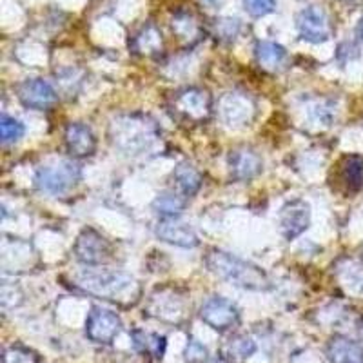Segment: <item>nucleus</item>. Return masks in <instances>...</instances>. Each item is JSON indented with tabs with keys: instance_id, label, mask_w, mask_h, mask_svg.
<instances>
[{
	"instance_id": "2eb2a0df",
	"label": "nucleus",
	"mask_w": 363,
	"mask_h": 363,
	"mask_svg": "<svg viewBox=\"0 0 363 363\" xmlns=\"http://www.w3.org/2000/svg\"><path fill=\"white\" fill-rule=\"evenodd\" d=\"M149 313L162 320L178 322L184 316V300L174 293V289L157 291L149 300Z\"/></svg>"
},
{
	"instance_id": "7ed1b4c3",
	"label": "nucleus",
	"mask_w": 363,
	"mask_h": 363,
	"mask_svg": "<svg viewBox=\"0 0 363 363\" xmlns=\"http://www.w3.org/2000/svg\"><path fill=\"white\" fill-rule=\"evenodd\" d=\"M206 265L213 274H216L222 280L229 284L242 287L247 291H269L271 289V280L262 271L258 265H252L249 262L242 260L231 252L213 249L206 256Z\"/></svg>"
},
{
	"instance_id": "9b49d317",
	"label": "nucleus",
	"mask_w": 363,
	"mask_h": 363,
	"mask_svg": "<svg viewBox=\"0 0 363 363\" xmlns=\"http://www.w3.org/2000/svg\"><path fill=\"white\" fill-rule=\"evenodd\" d=\"M155 233H157V236L162 242L177 245V247L193 249L200 244L199 235L194 233L193 227L189 223L178 220V216H174V218H162Z\"/></svg>"
},
{
	"instance_id": "5701e85b",
	"label": "nucleus",
	"mask_w": 363,
	"mask_h": 363,
	"mask_svg": "<svg viewBox=\"0 0 363 363\" xmlns=\"http://www.w3.org/2000/svg\"><path fill=\"white\" fill-rule=\"evenodd\" d=\"M184 207H186V199L173 193V191L160 193L153 202V209L157 211L158 215L164 216V218H174V216H178L184 211Z\"/></svg>"
},
{
	"instance_id": "473e14b6",
	"label": "nucleus",
	"mask_w": 363,
	"mask_h": 363,
	"mask_svg": "<svg viewBox=\"0 0 363 363\" xmlns=\"http://www.w3.org/2000/svg\"><path fill=\"white\" fill-rule=\"evenodd\" d=\"M207 2H209V4H218L220 0H207Z\"/></svg>"
},
{
	"instance_id": "c756f323",
	"label": "nucleus",
	"mask_w": 363,
	"mask_h": 363,
	"mask_svg": "<svg viewBox=\"0 0 363 363\" xmlns=\"http://www.w3.org/2000/svg\"><path fill=\"white\" fill-rule=\"evenodd\" d=\"M244 8L251 17L260 18L274 11L277 2L274 0H244Z\"/></svg>"
},
{
	"instance_id": "aec40b11",
	"label": "nucleus",
	"mask_w": 363,
	"mask_h": 363,
	"mask_svg": "<svg viewBox=\"0 0 363 363\" xmlns=\"http://www.w3.org/2000/svg\"><path fill=\"white\" fill-rule=\"evenodd\" d=\"M222 358L227 363H244L256 352V343L244 335H235L222 345Z\"/></svg>"
},
{
	"instance_id": "bb28decb",
	"label": "nucleus",
	"mask_w": 363,
	"mask_h": 363,
	"mask_svg": "<svg viewBox=\"0 0 363 363\" xmlns=\"http://www.w3.org/2000/svg\"><path fill=\"white\" fill-rule=\"evenodd\" d=\"M2 363H40V359L33 351H29L26 347L13 345L4 351Z\"/></svg>"
},
{
	"instance_id": "a878e982",
	"label": "nucleus",
	"mask_w": 363,
	"mask_h": 363,
	"mask_svg": "<svg viewBox=\"0 0 363 363\" xmlns=\"http://www.w3.org/2000/svg\"><path fill=\"white\" fill-rule=\"evenodd\" d=\"M0 136H2V144L9 145L18 142L24 136V125L18 120L11 118L8 115H2L0 120Z\"/></svg>"
},
{
	"instance_id": "cd10ccee",
	"label": "nucleus",
	"mask_w": 363,
	"mask_h": 363,
	"mask_svg": "<svg viewBox=\"0 0 363 363\" xmlns=\"http://www.w3.org/2000/svg\"><path fill=\"white\" fill-rule=\"evenodd\" d=\"M342 278L352 291L363 293V265L356 262H349L345 269L342 271Z\"/></svg>"
},
{
	"instance_id": "9d476101",
	"label": "nucleus",
	"mask_w": 363,
	"mask_h": 363,
	"mask_svg": "<svg viewBox=\"0 0 363 363\" xmlns=\"http://www.w3.org/2000/svg\"><path fill=\"white\" fill-rule=\"evenodd\" d=\"M200 316L203 322L215 330H227L238 323L240 313L233 301L225 298H209L200 309Z\"/></svg>"
},
{
	"instance_id": "412c9836",
	"label": "nucleus",
	"mask_w": 363,
	"mask_h": 363,
	"mask_svg": "<svg viewBox=\"0 0 363 363\" xmlns=\"http://www.w3.org/2000/svg\"><path fill=\"white\" fill-rule=\"evenodd\" d=\"M133 48H135L136 53L147 55V57H153L158 55L164 48V40H162L160 29L153 24H147L136 33L135 40H133Z\"/></svg>"
},
{
	"instance_id": "c85d7f7f",
	"label": "nucleus",
	"mask_w": 363,
	"mask_h": 363,
	"mask_svg": "<svg viewBox=\"0 0 363 363\" xmlns=\"http://www.w3.org/2000/svg\"><path fill=\"white\" fill-rule=\"evenodd\" d=\"M184 358H186V363H206L209 358V352H207L203 343L191 338L186 345V351H184Z\"/></svg>"
},
{
	"instance_id": "0eeeda50",
	"label": "nucleus",
	"mask_w": 363,
	"mask_h": 363,
	"mask_svg": "<svg viewBox=\"0 0 363 363\" xmlns=\"http://www.w3.org/2000/svg\"><path fill=\"white\" fill-rule=\"evenodd\" d=\"M122 322L113 311L93 307L87 314L86 335L91 342L95 343H111L120 335Z\"/></svg>"
},
{
	"instance_id": "2f4dec72",
	"label": "nucleus",
	"mask_w": 363,
	"mask_h": 363,
	"mask_svg": "<svg viewBox=\"0 0 363 363\" xmlns=\"http://www.w3.org/2000/svg\"><path fill=\"white\" fill-rule=\"evenodd\" d=\"M356 31H358V37L362 38V40H363V17H362V21H359L358 29H356Z\"/></svg>"
},
{
	"instance_id": "39448f33",
	"label": "nucleus",
	"mask_w": 363,
	"mask_h": 363,
	"mask_svg": "<svg viewBox=\"0 0 363 363\" xmlns=\"http://www.w3.org/2000/svg\"><path fill=\"white\" fill-rule=\"evenodd\" d=\"M80 180V167L71 160H60L57 164L42 165L37 171V187L44 193L62 194Z\"/></svg>"
},
{
	"instance_id": "1a4fd4ad",
	"label": "nucleus",
	"mask_w": 363,
	"mask_h": 363,
	"mask_svg": "<svg viewBox=\"0 0 363 363\" xmlns=\"http://www.w3.org/2000/svg\"><path fill=\"white\" fill-rule=\"evenodd\" d=\"M298 33L303 40L313 42V44H322L329 40L330 37V24L327 18L325 11L316 6L306 8L303 11L298 13L296 17Z\"/></svg>"
},
{
	"instance_id": "20e7f679",
	"label": "nucleus",
	"mask_w": 363,
	"mask_h": 363,
	"mask_svg": "<svg viewBox=\"0 0 363 363\" xmlns=\"http://www.w3.org/2000/svg\"><path fill=\"white\" fill-rule=\"evenodd\" d=\"M173 111L180 118L203 124L213 115V99L206 89L200 87H184L173 95Z\"/></svg>"
},
{
	"instance_id": "4468645a",
	"label": "nucleus",
	"mask_w": 363,
	"mask_h": 363,
	"mask_svg": "<svg viewBox=\"0 0 363 363\" xmlns=\"http://www.w3.org/2000/svg\"><path fill=\"white\" fill-rule=\"evenodd\" d=\"M64 138H66L67 151H69L74 158H86L95 153L96 138L86 124H80V122L69 124L66 128Z\"/></svg>"
},
{
	"instance_id": "ddd939ff",
	"label": "nucleus",
	"mask_w": 363,
	"mask_h": 363,
	"mask_svg": "<svg viewBox=\"0 0 363 363\" xmlns=\"http://www.w3.org/2000/svg\"><path fill=\"white\" fill-rule=\"evenodd\" d=\"M18 100L24 104L26 108L31 109H48L57 102V93L53 87L42 79H29L24 80L17 87Z\"/></svg>"
},
{
	"instance_id": "f257e3e1",
	"label": "nucleus",
	"mask_w": 363,
	"mask_h": 363,
	"mask_svg": "<svg viewBox=\"0 0 363 363\" xmlns=\"http://www.w3.org/2000/svg\"><path fill=\"white\" fill-rule=\"evenodd\" d=\"M74 287L120 306H133L140 298V284L118 269H84L73 278Z\"/></svg>"
},
{
	"instance_id": "393cba45",
	"label": "nucleus",
	"mask_w": 363,
	"mask_h": 363,
	"mask_svg": "<svg viewBox=\"0 0 363 363\" xmlns=\"http://www.w3.org/2000/svg\"><path fill=\"white\" fill-rule=\"evenodd\" d=\"M173 31L187 42H194L200 38L199 22H194L189 13H178L173 18Z\"/></svg>"
},
{
	"instance_id": "f8f14e48",
	"label": "nucleus",
	"mask_w": 363,
	"mask_h": 363,
	"mask_svg": "<svg viewBox=\"0 0 363 363\" xmlns=\"http://www.w3.org/2000/svg\"><path fill=\"white\" fill-rule=\"evenodd\" d=\"M311 223V207L303 200H293L285 203L280 213L281 235L287 240H294L306 231Z\"/></svg>"
},
{
	"instance_id": "f03ea898",
	"label": "nucleus",
	"mask_w": 363,
	"mask_h": 363,
	"mask_svg": "<svg viewBox=\"0 0 363 363\" xmlns=\"http://www.w3.org/2000/svg\"><path fill=\"white\" fill-rule=\"evenodd\" d=\"M109 135L116 149L129 157L155 155L162 145V133L145 115H120L113 118Z\"/></svg>"
},
{
	"instance_id": "a211bd4d",
	"label": "nucleus",
	"mask_w": 363,
	"mask_h": 363,
	"mask_svg": "<svg viewBox=\"0 0 363 363\" xmlns=\"http://www.w3.org/2000/svg\"><path fill=\"white\" fill-rule=\"evenodd\" d=\"M256 60L264 69L281 71L287 64V51L284 45L277 44V42H258L256 44Z\"/></svg>"
},
{
	"instance_id": "6e6552de",
	"label": "nucleus",
	"mask_w": 363,
	"mask_h": 363,
	"mask_svg": "<svg viewBox=\"0 0 363 363\" xmlns=\"http://www.w3.org/2000/svg\"><path fill=\"white\" fill-rule=\"evenodd\" d=\"M74 256L86 265H100L111 256V245L95 229H84L74 242Z\"/></svg>"
},
{
	"instance_id": "f3484780",
	"label": "nucleus",
	"mask_w": 363,
	"mask_h": 363,
	"mask_svg": "<svg viewBox=\"0 0 363 363\" xmlns=\"http://www.w3.org/2000/svg\"><path fill=\"white\" fill-rule=\"evenodd\" d=\"M330 363H363V347L347 336H335L327 345Z\"/></svg>"
},
{
	"instance_id": "b1692460",
	"label": "nucleus",
	"mask_w": 363,
	"mask_h": 363,
	"mask_svg": "<svg viewBox=\"0 0 363 363\" xmlns=\"http://www.w3.org/2000/svg\"><path fill=\"white\" fill-rule=\"evenodd\" d=\"M342 178L349 191H359L363 187V158L347 157L342 164Z\"/></svg>"
},
{
	"instance_id": "dca6fc26",
	"label": "nucleus",
	"mask_w": 363,
	"mask_h": 363,
	"mask_svg": "<svg viewBox=\"0 0 363 363\" xmlns=\"http://www.w3.org/2000/svg\"><path fill=\"white\" fill-rule=\"evenodd\" d=\"M229 167H231L233 178L240 182L251 180L262 173L264 162L258 157V153L251 149H236L229 157Z\"/></svg>"
},
{
	"instance_id": "4be33fe9",
	"label": "nucleus",
	"mask_w": 363,
	"mask_h": 363,
	"mask_svg": "<svg viewBox=\"0 0 363 363\" xmlns=\"http://www.w3.org/2000/svg\"><path fill=\"white\" fill-rule=\"evenodd\" d=\"M173 178L177 182V187L180 189V193L184 196H193V194L199 193L200 186H202V174L199 173L196 167H193L191 164L184 162V164H178L173 171Z\"/></svg>"
},
{
	"instance_id": "423d86ee",
	"label": "nucleus",
	"mask_w": 363,
	"mask_h": 363,
	"mask_svg": "<svg viewBox=\"0 0 363 363\" xmlns=\"http://www.w3.org/2000/svg\"><path fill=\"white\" fill-rule=\"evenodd\" d=\"M255 102L242 93H227L218 102V115L229 128H242L251 124L255 116Z\"/></svg>"
},
{
	"instance_id": "7c9ffc66",
	"label": "nucleus",
	"mask_w": 363,
	"mask_h": 363,
	"mask_svg": "<svg viewBox=\"0 0 363 363\" xmlns=\"http://www.w3.org/2000/svg\"><path fill=\"white\" fill-rule=\"evenodd\" d=\"M240 31V22L236 18H220L216 21V35L220 38H227V40H231L238 35Z\"/></svg>"
},
{
	"instance_id": "6ab92c4d",
	"label": "nucleus",
	"mask_w": 363,
	"mask_h": 363,
	"mask_svg": "<svg viewBox=\"0 0 363 363\" xmlns=\"http://www.w3.org/2000/svg\"><path fill=\"white\" fill-rule=\"evenodd\" d=\"M131 340H133V347H135L136 351L140 352V354L149 356V358H153V359L164 358L165 345H167L164 336L149 333V330L135 329L131 333Z\"/></svg>"
}]
</instances>
